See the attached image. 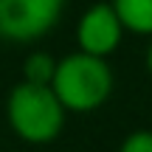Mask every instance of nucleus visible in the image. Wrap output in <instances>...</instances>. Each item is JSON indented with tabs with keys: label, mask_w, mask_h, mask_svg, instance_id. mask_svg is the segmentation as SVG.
Returning <instances> with one entry per match:
<instances>
[{
	"label": "nucleus",
	"mask_w": 152,
	"mask_h": 152,
	"mask_svg": "<svg viewBox=\"0 0 152 152\" xmlns=\"http://www.w3.org/2000/svg\"><path fill=\"white\" fill-rule=\"evenodd\" d=\"M115 87V76L107 59H96L87 54H65L56 59V71L51 79V90L65 107V113H93L99 110Z\"/></svg>",
	"instance_id": "f03ea898"
},
{
	"label": "nucleus",
	"mask_w": 152,
	"mask_h": 152,
	"mask_svg": "<svg viewBox=\"0 0 152 152\" xmlns=\"http://www.w3.org/2000/svg\"><path fill=\"white\" fill-rule=\"evenodd\" d=\"M76 45L79 54L96 56V59H107L110 54H115L124 39V28L118 23L113 3H96L90 9H85L76 20Z\"/></svg>",
	"instance_id": "20e7f679"
},
{
	"label": "nucleus",
	"mask_w": 152,
	"mask_h": 152,
	"mask_svg": "<svg viewBox=\"0 0 152 152\" xmlns=\"http://www.w3.org/2000/svg\"><path fill=\"white\" fill-rule=\"evenodd\" d=\"M113 9L118 14L124 34L130 31L152 39V0H115Z\"/></svg>",
	"instance_id": "39448f33"
},
{
	"label": "nucleus",
	"mask_w": 152,
	"mask_h": 152,
	"mask_svg": "<svg viewBox=\"0 0 152 152\" xmlns=\"http://www.w3.org/2000/svg\"><path fill=\"white\" fill-rule=\"evenodd\" d=\"M144 65H147V71L152 76V39H149V45H147V56H144Z\"/></svg>",
	"instance_id": "6e6552de"
},
{
	"label": "nucleus",
	"mask_w": 152,
	"mask_h": 152,
	"mask_svg": "<svg viewBox=\"0 0 152 152\" xmlns=\"http://www.w3.org/2000/svg\"><path fill=\"white\" fill-rule=\"evenodd\" d=\"M118 152H152V130L149 127L130 130L124 138H121Z\"/></svg>",
	"instance_id": "0eeeda50"
},
{
	"label": "nucleus",
	"mask_w": 152,
	"mask_h": 152,
	"mask_svg": "<svg viewBox=\"0 0 152 152\" xmlns=\"http://www.w3.org/2000/svg\"><path fill=\"white\" fill-rule=\"evenodd\" d=\"M62 0H0V37L9 42H34L59 26Z\"/></svg>",
	"instance_id": "7ed1b4c3"
},
{
	"label": "nucleus",
	"mask_w": 152,
	"mask_h": 152,
	"mask_svg": "<svg viewBox=\"0 0 152 152\" xmlns=\"http://www.w3.org/2000/svg\"><path fill=\"white\" fill-rule=\"evenodd\" d=\"M56 71V59L48 51H31V54L23 59V79L28 85H51Z\"/></svg>",
	"instance_id": "423d86ee"
},
{
	"label": "nucleus",
	"mask_w": 152,
	"mask_h": 152,
	"mask_svg": "<svg viewBox=\"0 0 152 152\" xmlns=\"http://www.w3.org/2000/svg\"><path fill=\"white\" fill-rule=\"evenodd\" d=\"M65 107L54 96L51 85L17 82L6 96V121L20 141L45 147L54 144L65 130Z\"/></svg>",
	"instance_id": "f257e3e1"
}]
</instances>
